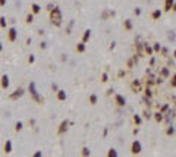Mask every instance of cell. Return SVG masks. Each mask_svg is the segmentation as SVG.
I'll return each instance as SVG.
<instances>
[{"instance_id":"4","label":"cell","mask_w":176,"mask_h":157,"mask_svg":"<svg viewBox=\"0 0 176 157\" xmlns=\"http://www.w3.org/2000/svg\"><path fill=\"white\" fill-rule=\"evenodd\" d=\"M0 85H2V88H3V90H7V88H9V85H10L9 76H7V75H3V76H2V79H0Z\"/></svg>"},{"instance_id":"16","label":"cell","mask_w":176,"mask_h":157,"mask_svg":"<svg viewBox=\"0 0 176 157\" xmlns=\"http://www.w3.org/2000/svg\"><path fill=\"white\" fill-rule=\"evenodd\" d=\"M116 101H117V104H119V106H123V104H125V98L120 97V95H117V97H116Z\"/></svg>"},{"instance_id":"13","label":"cell","mask_w":176,"mask_h":157,"mask_svg":"<svg viewBox=\"0 0 176 157\" xmlns=\"http://www.w3.org/2000/svg\"><path fill=\"white\" fill-rule=\"evenodd\" d=\"M22 128H24V123H22V122H16V123H15V131H16V132L22 131Z\"/></svg>"},{"instance_id":"21","label":"cell","mask_w":176,"mask_h":157,"mask_svg":"<svg viewBox=\"0 0 176 157\" xmlns=\"http://www.w3.org/2000/svg\"><path fill=\"white\" fill-rule=\"evenodd\" d=\"M81 153H82V156H90V150H88V148H87V147H84Z\"/></svg>"},{"instance_id":"30","label":"cell","mask_w":176,"mask_h":157,"mask_svg":"<svg viewBox=\"0 0 176 157\" xmlns=\"http://www.w3.org/2000/svg\"><path fill=\"white\" fill-rule=\"evenodd\" d=\"M3 50V44H2V43H0V51H2Z\"/></svg>"},{"instance_id":"6","label":"cell","mask_w":176,"mask_h":157,"mask_svg":"<svg viewBox=\"0 0 176 157\" xmlns=\"http://www.w3.org/2000/svg\"><path fill=\"white\" fill-rule=\"evenodd\" d=\"M32 100H34L37 104H43V101H44V97H43V95H40L38 93H35V94H32Z\"/></svg>"},{"instance_id":"22","label":"cell","mask_w":176,"mask_h":157,"mask_svg":"<svg viewBox=\"0 0 176 157\" xmlns=\"http://www.w3.org/2000/svg\"><path fill=\"white\" fill-rule=\"evenodd\" d=\"M40 49H41V50L47 49V43H44V41H43V43H40Z\"/></svg>"},{"instance_id":"3","label":"cell","mask_w":176,"mask_h":157,"mask_svg":"<svg viewBox=\"0 0 176 157\" xmlns=\"http://www.w3.org/2000/svg\"><path fill=\"white\" fill-rule=\"evenodd\" d=\"M16 38H18V31H16V28H9V31H7V40H9L10 43L16 41Z\"/></svg>"},{"instance_id":"27","label":"cell","mask_w":176,"mask_h":157,"mask_svg":"<svg viewBox=\"0 0 176 157\" xmlns=\"http://www.w3.org/2000/svg\"><path fill=\"white\" fill-rule=\"evenodd\" d=\"M6 5V0H0V6H5Z\"/></svg>"},{"instance_id":"2","label":"cell","mask_w":176,"mask_h":157,"mask_svg":"<svg viewBox=\"0 0 176 157\" xmlns=\"http://www.w3.org/2000/svg\"><path fill=\"white\" fill-rule=\"evenodd\" d=\"M68 125H71V122H69V120H66V119H65V120H62V122H60V125H59L57 134H59V135H62L63 132H66V131H68V128H69Z\"/></svg>"},{"instance_id":"5","label":"cell","mask_w":176,"mask_h":157,"mask_svg":"<svg viewBox=\"0 0 176 157\" xmlns=\"http://www.w3.org/2000/svg\"><path fill=\"white\" fill-rule=\"evenodd\" d=\"M24 88H18V90H16V91H13L10 95H9V98L10 100H16V98H19V97H22V95H24Z\"/></svg>"},{"instance_id":"12","label":"cell","mask_w":176,"mask_h":157,"mask_svg":"<svg viewBox=\"0 0 176 157\" xmlns=\"http://www.w3.org/2000/svg\"><path fill=\"white\" fill-rule=\"evenodd\" d=\"M25 22H27V24L34 22V13H28V15H27V18H25Z\"/></svg>"},{"instance_id":"26","label":"cell","mask_w":176,"mask_h":157,"mask_svg":"<svg viewBox=\"0 0 176 157\" xmlns=\"http://www.w3.org/2000/svg\"><path fill=\"white\" fill-rule=\"evenodd\" d=\"M34 123H35V120H34V119H31V120H29V125H31V126H34Z\"/></svg>"},{"instance_id":"25","label":"cell","mask_w":176,"mask_h":157,"mask_svg":"<svg viewBox=\"0 0 176 157\" xmlns=\"http://www.w3.org/2000/svg\"><path fill=\"white\" fill-rule=\"evenodd\" d=\"M52 88L56 90V93H57V85H56V84H52Z\"/></svg>"},{"instance_id":"23","label":"cell","mask_w":176,"mask_h":157,"mask_svg":"<svg viewBox=\"0 0 176 157\" xmlns=\"http://www.w3.org/2000/svg\"><path fill=\"white\" fill-rule=\"evenodd\" d=\"M34 156H35V157H41V156H43V153H41V151H37Z\"/></svg>"},{"instance_id":"15","label":"cell","mask_w":176,"mask_h":157,"mask_svg":"<svg viewBox=\"0 0 176 157\" xmlns=\"http://www.w3.org/2000/svg\"><path fill=\"white\" fill-rule=\"evenodd\" d=\"M29 93H31V95L37 93V90H35V84H34V82H29Z\"/></svg>"},{"instance_id":"24","label":"cell","mask_w":176,"mask_h":157,"mask_svg":"<svg viewBox=\"0 0 176 157\" xmlns=\"http://www.w3.org/2000/svg\"><path fill=\"white\" fill-rule=\"evenodd\" d=\"M101 81H103V82L107 81V75H103V76H101Z\"/></svg>"},{"instance_id":"17","label":"cell","mask_w":176,"mask_h":157,"mask_svg":"<svg viewBox=\"0 0 176 157\" xmlns=\"http://www.w3.org/2000/svg\"><path fill=\"white\" fill-rule=\"evenodd\" d=\"M132 151H133V153H138V151H139V142H133V145H132Z\"/></svg>"},{"instance_id":"29","label":"cell","mask_w":176,"mask_h":157,"mask_svg":"<svg viewBox=\"0 0 176 157\" xmlns=\"http://www.w3.org/2000/svg\"><path fill=\"white\" fill-rule=\"evenodd\" d=\"M109 156H116V151H109Z\"/></svg>"},{"instance_id":"10","label":"cell","mask_w":176,"mask_h":157,"mask_svg":"<svg viewBox=\"0 0 176 157\" xmlns=\"http://www.w3.org/2000/svg\"><path fill=\"white\" fill-rule=\"evenodd\" d=\"M31 9H32V13H34V15H38V13L41 12V7H40V6H38L37 3H32Z\"/></svg>"},{"instance_id":"8","label":"cell","mask_w":176,"mask_h":157,"mask_svg":"<svg viewBox=\"0 0 176 157\" xmlns=\"http://www.w3.org/2000/svg\"><path fill=\"white\" fill-rule=\"evenodd\" d=\"M3 151H5L6 154H9V153L12 151V141H10V139H7V141L5 142V147H3Z\"/></svg>"},{"instance_id":"18","label":"cell","mask_w":176,"mask_h":157,"mask_svg":"<svg viewBox=\"0 0 176 157\" xmlns=\"http://www.w3.org/2000/svg\"><path fill=\"white\" fill-rule=\"evenodd\" d=\"M6 24H7V21H6V18H0V28H6Z\"/></svg>"},{"instance_id":"20","label":"cell","mask_w":176,"mask_h":157,"mask_svg":"<svg viewBox=\"0 0 176 157\" xmlns=\"http://www.w3.org/2000/svg\"><path fill=\"white\" fill-rule=\"evenodd\" d=\"M35 62V57H34V54H29L28 56V63L31 65V63H34Z\"/></svg>"},{"instance_id":"14","label":"cell","mask_w":176,"mask_h":157,"mask_svg":"<svg viewBox=\"0 0 176 157\" xmlns=\"http://www.w3.org/2000/svg\"><path fill=\"white\" fill-rule=\"evenodd\" d=\"M88 101H90V104H95V103H97V95H95V94H91L90 98H88Z\"/></svg>"},{"instance_id":"7","label":"cell","mask_w":176,"mask_h":157,"mask_svg":"<svg viewBox=\"0 0 176 157\" xmlns=\"http://www.w3.org/2000/svg\"><path fill=\"white\" fill-rule=\"evenodd\" d=\"M75 51H76V53H84V51H85V43H78L76 46H75Z\"/></svg>"},{"instance_id":"1","label":"cell","mask_w":176,"mask_h":157,"mask_svg":"<svg viewBox=\"0 0 176 157\" xmlns=\"http://www.w3.org/2000/svg\"><path fill=\"white\" fill-rule=\"evenodd\" d=\"M50 21L54 27H60L62 25V10L59 9V7H53L52 10H50Z\"/></svg>"},{"instance_id":"28","label":"cell","mask_w":176,"mask_h":157,"mask_svg":"<svg viewBox=\"0 0 176 157\" xmlns=\"http://www.w3.org/2000/svg\"><path fill=\"white\" fill-rule=\"evenodd\" d=\"M125 27H126V28L129 29V28H131V22H126V24H125Z\"/></svg>"},{"instance_id":"11","label":"cell","mask_w":176,"mask_h":157,"mask_svg":"<svg viewBox=\"0 0 176 157\" xmlns=\"http://www.w3.org/2000/svg\"><path fill=\"white\" fill-rule=\"evenodd\" d=\"M90 37H91V31L87 29L85 32H84V35H82V41H84V43H87V41L90 40Z\"/></svg>"},{"instance_id":"19","label":"cell","mask_w":176,"mask_h":157,"mask_svg":"<svg viewBox=\"0 0 176 157\" xmlns=\"http://www.w3.org/2000/svg\"><path fill=\"white\" fill-rule=\"evenodd\" d=\"M72 27H73V21L68 25V28H66V34H71V32H72Z\"/></svg>"},{"instance_id":"9","label":"cell","mask_w":176,"mask_h":157,"mask_svg":"<svg viewBox=\"0 0 176 157\" xmlns=\"http://www.w3.org/2000/svg\"><path fill=\"white\" fill-rule=\"evenodd\" d=\"M66 97H68V95H66V93L63 90H57V100L59 101H65Z\"/></svg>"}]
</instances>
